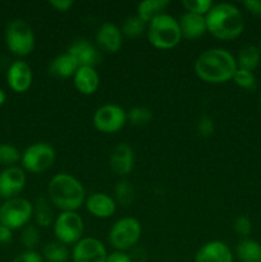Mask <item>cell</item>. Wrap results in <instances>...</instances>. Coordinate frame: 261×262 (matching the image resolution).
I'll return each mask as SVG.
<instances>
[{
	"label": "cell",
	"mask_w": 261,
	"mask_h": 262,
	"mask_svg": "<svg viewBox=\"0 0 261 262\" xmlns=\"http://www.w3.org/2000/svg\"><path fill=\"white\" fill-rule=\"evenodd\" d=\"M237 69V61L233 54L222 48L202 51L194 61V73L206 83H225L233 79Z\"/></svg>",
	"instance_id": "cell-1"
},
{
	"label": "cell",
	"mask_w": 261,
	"mask_h": 262,
	"mask_svg": "<svg viewBox=\"0 0 261 262\" xmlns=\"http://www.w3.org/2000/svg\"><path fill=\"white\" fill-rule=\"evenodd\" d=\"M205 19L207 32L217 40H235L245 30V18L242 12L230 3L214 4L205 15Z\"/></svg>",
	"instance_id": "cell-2"
},
{
	"label": "cell",
	"mask_w": 261,
	"mask_h": 262,
	"mask_svg": "<svg viewBox=\"0 0 261 262\" xmlns=\"http://www.w3.org/2000/svg\"><path fill=\"white\" fill-rule=\"evenodd\" d=\"M49 201L63 211H77L86 201L84 187L68 173L55 174L48 184Z\"/></svg>",
	"instance_id": "cell-3"
},
{
	"label": "cell",
	"mask_w": 261,
	"mask_h": 262,
	"mask_svg": "<svg viewBox=\"0 0 261 262\" xmlns=\"http://www.w3.org/2000/svg\"><path fill=\"white\" fill-rule=\"evenodd\" d=\"M146 33L148 42L159 50L174 49L182 40L178 20L166 13L151 20L147 25Z\"/></svg>",
	"instance_id": "cell-4"
},
{
	"label": "cell",
	"mask_w": 261,
	"mask_h": 262,
	"mask_svg": "<svg viewBox=\"0 0 261 262\" xmlns=\"http://www.w3.org/2000/svg\"><path fill=\"white\" fill-rule=\"evenodd\" d=\"M142 227L135 217H122L112 225L109 230V242L115 251L127 252L132 250L141 239Z\"/></svg>",
	"instance_id": "cell-5"
},
{
	"label": "cell",
	"mask_w": 261,
	"mask_h": 262,
	"mask_svg": "<svg viewBox=\"0 0 261 262\" xmlns=\"http://www.w3.org/2000/svg\"><path fill=\"white\" fill-rule=\"evenodd\" d=\"M8 49L17 56H27L35 49V33L26 20L13 19L5 28Z\"/></svg>",
	"instance_id": "cell-6"
},
{
	"label": "cell",
	"mask_w": 261,
	"mask_h": 262,
	"mask_svg": "<svg viewBox=\"0 0 261 262\" xmlns=\"http://www.w3.org/2000/svg\"><path fill=\"white\" fill-rule=\"evenodd\" d=\"M32 217L33 204L23 197L5 200L0 205V224L10 230L25 228Z\"/></svg>",
	"instance_id": "cell-7"
},
{
	"label": "cell",
	"mask_w": 261,
	"mask_h": 262,
	"mask_svg": "<svg viewBox=\"0 0 261 262\" xmlns=\"http://www.w3.org/2000/svg\"><path fill=\"white\" fill-rule=\"evenodd\" d=\"M55 160V150L46 142L32 143L23 151L20 158L23 169L33 174L45 173L54 165Z\"/></svg>",
	"instance_id": "cell-8"
},
{
	"label": "cell",
	"mask_w": 261,
	"mask_h": 262,
	"mask_svg": "<svg viewBox=\"0 0 261 262\" xmlns=\"http://www.w3.org/2000/svg\"><path fill=\"white\" fill-rule=\"evenodd\" d=\"M53 230L58 242L66 246L76 245L83 238V219L77 211H63L54 220Z\"/></svg>",
	"instance_id": "cell-9"
},
{
	"label": "cell",
	"mask_w": 261,
	"mask_h": 262,
	"mask_svg": "<svg viewBox=\"0 0 261 262\" xmlns=\"http://www.w3.org/2000/svg\"><path fill=\"white\" fill-rule=\"evenodd\" d=\"M92 123L99 132L112 135L124 127L127 112L117 104H105L95 112Z\"/></svg>",
	"instance_id": "cell-10"
},
{
	"label": "cell",
	"mask_w": 261,
	"mask_h": 262,
	"mask_svg": "<svg viewBox=\"0 0 261 262\" xmlns=\"http://www.w3.org/2000/svg\"><path fill=\"white\" fill-rule=\"evenodd\" d=\"M107 255L104 243L94 237H83L72 250L73 262H105Z\"/></svg>",
	"instance_id": "cell-11"
},
{
	"label": "cell",
	"mask_w": 261,
	"mask_h": 262,
	"mask_svg": "<svg viewBox=\"0 0 261 262\" xmlns=\"http://www.w3.org/2000/svg\"><path fill=\"white\" fill-rule=\"evenodd\" d=\"M27 177L19 166L5 168L0 173V199L10 200L19 197L26 187Z\"/></svg>",
	"instance_id": "cell-12"
},
{
	"label": "cell",
	"mask_w": 261,
	"mask_h": 262,
	"mask_svg": "<svg viewBox=\"0 0 261 262\" xmlns=\"http://www.w3.org/2000/svg\"><path fill=\"white\" fill-rule=\"evenodd\" d=\"M109 166L117 176L127 177L135 168V152L128 143H118L109 155Z\"/></svg>",
	"instance_id": "cell-13"
},
{
	"label": "cell",
	"mask_w": 261,
	"mask_h": 262,
	"mask_svg": "<svg viewBox=\"0 0 261 262\" xmlns=\"http://www.w3.org/2000/svg\"><path fill=\"white\" fill-rule=\"evenodd\" d=\"M32 69L25 60H15L9 66L7 72V81L10 90L17 94L28 91L32 84Z\"/></svg>",
	"instance_id": "cell-14"
},
{
	"label": "cell",
	"mask_w": 261,
	"mask_h": 262,
	"mask_svg": "<svg viewBox=\"0 0 261 262\" xmlns=\"http://www.w3.org/2000/svg\"><path fill=\"white\" fill-rule=\"evenodd\" d=\"M67 53L76 60L78 67H94L95 68V66L101 60L99 50L84 38L73 41Z\"/></svg>",
	"instance_id": "cell-15"
},
{
	"label": "cell",
	"mask_w": 261,
	"mask_h": 262,
	"mask_svg": "<svg viewBox=\"0 0 261 262\" xmlns=\"http://www.w3.org/2000/svg\"><path fill=\"white\" fill-rule=\"evenodd\" d=\"M86 210L97 219H107L117 211V202L109 194L102 192H95L90 194L84 201Z\"/></svg>",
	"instance_id": "cell-16"
},
{
	"label": "cell",
	"mask_w": 261,
	"mask_h": 262,
	"mask_svg": "<svg viewBox=\"0 0 261 262\" xmlns=\"http://www.w3.org/2000/svg\"><path fill=\"white\" fill-rule=\"evenodd\" d=\"M194 262H233V253L222 241H210L197 251Z\"/></svg>",
	"instance_id": "cell-17"
},
{
	"label": "cell",
	"mask_w": 261,
	"mask_h": 262,
	"mask_svg": "<svg viewBox=\"0 0 261 262\" xmlns=\"http://www.w3.org/2000/svg\"><path fill=\"white\" fill-rule=\"evenodd\" d=\"M96 42L104 51L112 54L118 53L123 45V35L120 28L114 23H102L96 32Z\"/></svg>",
	"instance_id": "cell-18"
},
{
	"label": "cell",
	"mask_w": 261,
	"mask_h": 262,
	"mask_svg": "<svg viewBox=\"0 0 261 262\" xmlns=\"http://www.w3.org/2000/svg\"><path fill=\"white\" fill-rule=\"evenodd\" d=\"M73 83L82 95H94L100 86V76L94 67H79L73 76Z\"/></svg>",
	"instance_id": "cell-19"
},
{
	"label": "cell",
	"mask_w": 261,
	"mask_h": 262,
	"mask_svg": "<svg viewBox=\"0 0 261 262\" xmlns=\"http://www.w3.org/2000/svg\"><path fill=\"white\" fill-rule=\"evenodd\" d=\"M178 23L179 27H181L182 37L187 38V40H194V38L201 37L202 35L207 32L205 15L186 12L179 18Z\"/></svg>",
	"instance_id": "cell-20"
},
{
	"label": "cell",
	"mask_w": 261,
	"mask_h": 262,
	"mask_svg": "<svg viewBox=\"0 0 261 262\" xmlns=\"http://www.w3.org/2000/svg\"><path fill=\"white\" fill-rule=\"evenodd\" d=\"M78 68L79 67L76 60L68 53H64L51 60L50 66H49V73L56 78L66 79L73 77Z\"/></svg>",
	"instance_id": "cell-21"
},
{
	"label": "cell",
	"mask_w": 261,
	"mask_h": 262,
	"mask_svg": "<svg viewBox=\"0 0 261 262\" xmlns=\"http://www.w3.org/2000/svg\"><path fill=\"white\" fill-rule=\"evenodd\" d=\"M169 4V0H145L137 5V15L148 25L156 17L164 14Z\"/></svg>",
	"instance_id": "cell-22"
},
{
	"label": "cell",
	"mask_w": 261,
	"mask_h": 262,
	"mask_svg": "<svg viewBox=\"0 0 261 262\" xmlns=\"http://www.w3.org/2000/svg\"><path fill=\"white\" fill-rule=\"evenodd\" d=\"M235 255L241 262H261V245L250 238H243L235 247Z\"/></svg>",
	"instance_id": "cell-23"
},
{
	"label": "cell",
	"mask_w": 261,
	"mask_h": 262,
	"mask_svg": "<svg viewBox=\"0 0 261 262\" xmlns=\"http://www.w3.org/2000/svg\"><path fill=\"white\" fill-rule=\"evenodd\" d=\"M261 60V54L258 51L257 46L253 45H246L238 51V55L235 58L237 61V67L240 69H245V71L253 72L258 67Z\"/></svg>",
	"instance_id": "cell-24"
},
{
	"label": "cell",
	"mask_w": 261,
	"mask_h": 262,
	"mask_svg": "<svg viewBox=\"0 0 261 262\" xmlns=\"http://www.w3.org/2000/svg\"><path fill=\"white\" fill-rule=\"evenodd\" d=\"M33 217H35L36 223L38 227L48 228L51 224H54V212L50 206V201L46 197H40L36 200L35 205H33Z\"/></svg>",
	"instance_id": "cell-25"
},
{
	"label": "cell",
	"mask_w": 261,
	"mask_h": 262,
	"mask_svg": "<svg viewBox=\"0 0 261 262\" xmlns=\"http://www.w3.org/2000/svg\"><path fill=\"white\" fill-rule=\"evenodd\" d=\"M41 256L48 262H67L69 260V250L66 245L55 241L44 246Z\"/></svg>",
	"instance_id": "cell-26"
},
{
	"label": "cell",
	"mask_w": 261,
	"mask_h": 262,
	"mask_svg": "<svg viewBox=\"0 0 261 262\" xmlns=\"http://www.w3.org/2000/svg\"><path fill=\"white\" fill-rule=\"evenodd\" d=\"M115 202L119 204L122 207H128L133 204L136 197V191L133 184L127 179H122L117 183L114 189Z\"/></svg>",
	"instance_id": "cell-27"
},
{
	"label": "cell",
	"mask_w": 261,
	"mask_h": 262,
	"mask_svg": "<svg viewBox=\"0 0 261 262\" xmlns=\"http://www.w3.org/2000/svg\"><path fill=\"white\" fill-rule=\"evenodd\" d=\"M146 30H147V25L137 14L125 18L122 23V27H120L122 35L128 38L140 37L143 32H146Z\"/></svg>",
	"instance_id": "cell-28"
},
{
	"label": "cell",
	"mask_w": 261,
	"mask_h": 262,
	"mask_svg": "<svg viewBox=\"0 0 261 262\" xmlns=\"http://www.w3.org/2000/svg\"><path fill=\"white\" fill-rule=\"evenodd\" d=\"M20 158L22 154L15 146L10 143H0V165L5 168L15 166V164L20 161Z\"/></svg>",
	"instance_id": "cell-29"
},
{
	"label": "cell",
	"mask_w": 261,
	"mask_h": 262,
	"mask_svg": "<svg viewBox=\"0 0 261 262\" xmlns=\"http://www.w3.org/2000/svg\"><path fill=\"white\" fill-rule=\"evenodd\" d=\"M127 120L136 127H142L153 120V110L146 106H135L127 112Z\"/></svg>",
	"instance_id": "cell-30"
},
{
	"label": "cell",
	"mask_w": 261,
	"mask_h": 262,
	"mask_svg": "<svg viewBox=\"0 0 261 262\" xmlns=\"http://www.w3.org/2000/svg\"><path fill=\"white\" fill-rule=\"evenodd\" d=\"M20 243L26 251H33L40 243V232L38 228L35 225H26L22 228V233H20Z\"/></svg>",
	"instance_id": "cell-31"
},
{
	"label": "cell",
	"mask_w": 261,
	"mask_h": 262,
	"mask_svg": "<svg viewBox=\"0 0 261 262\" xmlns=\"http://www.w3.org/2000/svg\"><path fill=\"white\" fill-rule=\"evenodd\" d=\"M233 81H234V83L238 87H241L243 90H247V91H252V90L256 89V77L250 71L238 68L234 77H233Z\"/></svg>",
	"instance_id": "cell-32"
},
{
	"label": "cell",
	"mask_w": 261,
	"mask_h": 262,
	"mask_svg": "<svg viewBox=\"0 0 261 262\" xmlns=\"http://www.w3.org/2000/svg\"><path fill=\"white\" fill-rule=\"evenodd\" d=\"M182 5L188 13L206 15L214 4L211 0H183Z\"/></svg>",
	"instance_id": "cell-33"
},
{
	"label": "cell",
	"mask_w": 261,
	"mask_h": 262,
	"mask_svg": "<svg viewBox=\"0 0 261 262\" xmlns=\"http://www.w3.org/2000/svg\"><path fill=\"white\" fill-rule=\"evenodd\" d=\"M233 228H234V232L238 235H241L242 238H247L248 235L252 232V223L245 215H241L233 223Z\"/></svg>",
	"instance_id": "cell-34"
},
{
	"label": "cell",
	"mask_w": 261,
	"mask_h": 262,
	"mask_svg": "<svg viewBox=\"0 0 261 262\" xmlns=\"http://www.w3.org/2000/svg\"><path fill=\"white\" fill-rule=\"evenodd\" d=\"M215 124L214 120L209 115H201L200 119L197 120V132L202 137H210L214 133Z\"/></svg>",
	"instance_id": "cell-35"
},
{
	"label": "cell",
	"mask_w": 261,
	"mask_h": 262,
	"mask_svg": "<svg viewBox=\"0 0 261 262\" xmlns=\"http://www.w3.org/2000/svg\"><path fill=\"white\" fill-rule=\"evenodd\" d=\"M12 262H44L42 256L35 251H25L13 258Z\"/></svg>",
	"instance_id": "cell-36"
},
{
	"label": "cell",
	"mask_w": 261,
	"mask_h": 262,
	"mask_svg": "<svg viewBox=\"0 0 261 262\" xmlns=\"http://www.w3.org/2000/svg\"><path fill=\"white\" fill-rule=\"evenodd\" d=\"M73 4H74L73 0H50V2H49V5H50L51 8H54L56 12H60V13L71 10V8L73 7Z\"/></svg>",
	"instance_id": "cell-37"
},
{
	"label": "cell",
	"mask_w": 261,
	"mask_h": 262,
	"mask_svg": "<svg viewBox=\"0 0 261 262\" xmlns=\"http://www.w3.org/2000/svg\"><path fill=\"white\" fill-rule=\"evenodd\" d=\"M243 7L253 14L255 17L261 18V0H245Z\"/></svg>",
	"instance_id": "cell-38"
},
{
	"label": "cell",
	"mask_w": 261,
	"mask_h": 262,
	"mask_svg": "<svg viewBox=\"0 0 261 262\" xmlns=\"http://www.w3.org/2000/svg\"><path fill=\"white\" fill-rule=\"evenodd\" d=\"M105 262H132V258L127 252H119V251H114V252L109 253Z\"/></svg>",
	"instance_id": "cell-39"
},
{
	"label": "cell",
	"mask_w": 261,
	"mask_h": 262,
	"mask_svg": "<svg viewBox=\"0 0 261 262\" xmlns=\"http://www.w3.org/2000/svg\"><path fill=\"white\" fill-rule=\"evenodd\" d=\"M13 238V230H10L9 228L4 227V225L0 224V243L2 245H7L12 241Z\"/></svg>",
	"instance_id": "cell-40"
},
{
	"label": "cell",
	"mask_w": 261,
	"mask_h": 262,
	"mask_svg": "<svg viewBox=\"0 0 261 262\" xmlns=\"http://www.w3.org/2000/svg\"><path fill=\"white\" fill-rule=\"evenodd\" d=\"M5 100H7V95H5V92L0 89V106H3V105H4Z\"/></svg>",
	"instance_id": "cell-41"
},
{
	"label": "cell",
	"mask_w": 261,
	"mask_h": 262,
	"mask_svg": "<svg viewBox=\"0 0 261 262\" xmlns=\"http://www.w3.org/2000/svg\"><path fill=\"white\" fill-rule=\"evenodd\" d=\"M258 51H260L261 54V38H260V43H258Z\"/></svg>",
	"instance_id": "cell-42"
}]
</instances>
